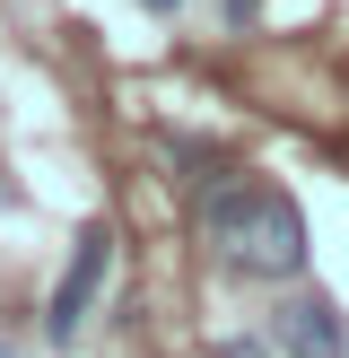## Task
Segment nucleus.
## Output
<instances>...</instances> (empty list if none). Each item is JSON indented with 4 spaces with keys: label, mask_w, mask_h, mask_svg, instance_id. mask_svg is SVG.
Returning a JSON list of instances; mask_svg holds the SVG:
<instances>
[{
    "label": "nucleus",
    "mask_w": 349,
    "mask_h": 358,
    "mask_svg": "<svg viewBox=\"0 0 349 358\" xmlns=\"http://www.w3.org/2000/svg\"><path fill=\"white\" fill-rule=\"evenodd\" d=\"M105 271H114V236H105V227H79V245H70V262H61V289H52V306H44L52 341H79L87 306L105 297Z\"/></svg>",
    "instance_id": "nucleus-2"
},
{
    "label": "nucleus",
    "mask_w": 349,
    "mask_h": 358,
    "mask_svg": "<svg viewBox=\"0 0 349 358\" xmlns=\"http://www.w3.org/2000/svg\"><path fill=\"white\" fill-rule=\"evenodd\" d=\"M209 227H218L227 262L244 280H297L306 271V219L279 184H227L209 201Z\"/></svg>",
    "instance_id": "nucleus-1"
},
{
    "label": "nucleus",
    "mask_w": 349,
    "mask_h": 358,
    "mask_svg": "<svg viewBox=\"0 0 349 358\" xmlns=\"http://www.w3.org/2000/svg\"><path fill=\"white\" fill-rule=\"evenodd\" d=\"M140 9H157V17H174V9H184V0H140Z\"/></svg>",
    "instance_id": "nucleus-4"
},
{
    "label": "nucleus",
    "mask_w": 349,
    "mask_h": 358,
    "mask_svg": "<svg viewBox=\"0 0 349 358\" xmlns=\"http://www.w3.org/2000/svg\"><path fill=\"white\" fill-rule=\"evenodd\" d=\"M271 332H279L288 358H349V324H341V306H332L323 289H314V297H288Z\"/></svg>",
    "instance_id": "nucleus-3"
}]
</instances>
